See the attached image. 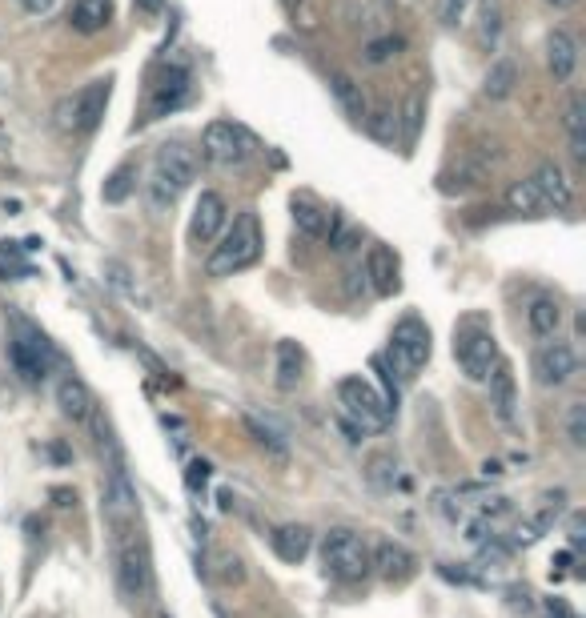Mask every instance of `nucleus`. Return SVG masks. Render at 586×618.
<instances>
[{"label":"nucleus","instance_id":"12","mask_svg":"<svg viewBox=\"0 0 586 618\" xmlns=\"http://www.w3.org/2000/svg\"><path fill=\"white\" fill-rule=\"evenodd\" d=\"M225 221H229L225 197H221L217 189H201V197H197V205H193V217H189V237H193L197 245H209V241L221 237Z\"/></svg>","mask_w":586,"mask_h":618},{"label":"nucleus","instance_id":"1","mask_svg":"<svg viewBox=\"0 0 586 618\" xmlns=\"http://www.w3.org/2000/svg\"><path fill=\"white\" fill-rule=\"evenodd\" d=\"M113 566H117V586L125 598L145 602L153 594V554L141 534V522L113 530Z\"/></svg>","mask_w":586,"mask_h":618},{"label":"nucleus","instance_id":"21","mask_svg":"<svg viewBox=\"0 0 586 618\" xmlns=\"http://www.w3.org/2000/svg\"><path fill=\"white\" fill-rule=\"evenodd\" d=\"M546 69H550L554 81H570L574 77V69H578V45H574V37L566 29H554L546 37Z\"/></svg>","mask_w":586,"mask_h":618},{"label":"nucleus","instance_id":"37","mask_svg":"<svg viewBox=\"0 0 586 618\" xmlns=\"http://www.w3.org/2000/svg\"><path fill=\"white\" fill-rule=\"evenodd\" d=\"M398 53H402V37H374V41H366V61L370 65H386Z\"/></svg>","mask_w":586,"mask_h":618},{"label":"nucleus","instance_id":"20","mask_svg":"<svg viewBox=\"0 0 586 618\" xmlns=\"http://www.w3.org/2000/svg\"><path fill=\"white\" fill-rule=\"evenodd\" d=\"M57 406H61V414H65L69 422H89V418L97 414V402H93L89 386H85L81 378H73V374L57 382Z\"/></svg>","mask_w":586,"mask_h":618},{"label":"nucleus","instance_id":"33","mask_svg":"<svg viewBox=\"0 0 586 618\" xmlns=\"http://www.w3.org/2000/svg\"><path fill=\"white\" fill-rule=\"evenodd\" d=\"M366 478H370V486H374V490L390 494V490H394V482H398V462H394L390 454H374V458L366 462Z\"/></svg>","mask_w":586,"mask_h":618},{"label":"nucleus","instance_id":"29","mask_svg":"<svg viewBox=\"0 0 586 618\" xmlns=\"http://www.w3.org/2000/svg\"><path fill=\"white\" fill-rule=\"evenodd\" d=\"M566 137H570V153L582 161L586 157V101H582V93H570V101H566Z\"/></svg>","mask_w":586,"mask_h":618},{"label":"nucleus","instance_id":"46","mask_svg":"<svg viewBox=\"0 0 586 618\" xmlns=\"http://www.w3.org/2000/svg\"><path fill=\"white\" fill-rule=\"evenodd\" d=\"M546 5H550L554 13H566V9H574V5H578V0H546Z\"/></svg>","mask_w":586,"mask_h":618},{"label":"nucleus","instance_id":"8","mask_svg":"<svg viewBox=\"0 0 586 618\" xmlns=\"http://www.w3.org/2000/svg\"><path fill=\"white\" fill-rule=\"evenodd\" d=\"M253 149H257L253 137H249L241 125H233V121H213V125H205V133H201V153H205L213 165H221V169H241V165L249 161Z\"/></svg>","mask_w":586,"mask_h":618},{"label":"nucleus","instance_id":"4","mask_svg":"<svg viewBox=\"0 0 586 618\" xmlns=\"http://www.w3.org/2000/svg\"><path fill=\"white\" fill-rule=\"evenodd\" d=\"M338 402H342V422L354 426L358 434H378L394 422V402L366 378H342Z\"/></svg>","mask_w":586,"mask_h":618},{"label":"nucleus","instance_id":"14","mask_svg":"<svg viewBox=\"0 0 586 618\" xmlns=\"http://www.w3.org/2000/svg\"><path fill=\"white\" fill-rule=\"evenodd\" d=\"M9 362H13V370L25 382H45L49 362H53V350H49L45 338H13L9 342Z\"/></svg>","mask_w":586,"mask_h":618},{"label":"nucleus","instance_id":"19","mask_svg":"<svg viewBox=\"0 0 586 618\" xmlns=\"http://www.w3.org/2000/svg\"><path fill=\"white\" fill-rule=\"evenodd\" d=\"M289 209H293V225H298V233H306L314 241H326L334 233V213L322 209L314 197H293Z\"/></svg>","mask_w":586,"mask_h":618},{"label":"nucleus","instance_id":"5","mask_svg":"<svg viewBox=\"0 0 586 618\" xmlns=\"http://www.w3.org/2000/svg\"><path fill=\"white\" fill-rule=\"evenodd\" d=\"M322 566L338 582H362L370 574V542L362 534L338 526L322 538Z\"/></svg>","mask_w":586,"mask_h":618},{"label":"nucleus","instance_id":"23","mask_svg":"<svg viewBox=\"0 0 586 618\" xmlns=\"http://www.w3.org/2000/svg\"><path fill=\"white\" fill-rule=\"evenodd\" d=\"M530 181H534V185H538V193L546 197L550 213H554V209H566V205L574 201V189H570L566 173H562L554 161H542V165H538V173H534Z\"/></svg>","mask_w":586,"mask_h":618},{"label":"nucleus","instance_id":"10","mask_svg":"<svg viewBox=\"0 0 586 618\" xmlns=\"http://www.w3.org/2000/svg\"><path fill=\"white\" fill-rule=\"evenodd\" d=\"M530 370H534V382L546 386V390H558L566 386L574 374H578V358L570 350V342H558V338H546L534 358H530Z\"/></svg>","mask_w":586,"mask_h":618},{"label":"nucleus","instance_id":"34","mask_svg":"<svg viewBox=\"0 0 586 618\" xmlns=\"http://www.w3.org/2000/svg\"><path fill=\"white\" fill-rule=\"evenodd\" d=\"M133 177H137V169H133V165H121V169H113V173H109V181H105V189H101V197H105L109 205L125 201V197L133 193Z\"/></svg>","mask_w":586,"mask_h":618},{"label":"nucleus","instance_id":"38","mask_svg":"<svg viewBox=\"0 0 586 618\" xmlns=\"http://www.w3.org/2000/svg\"><path fill=\"white\" fill-rule=\"evenodd\" d=\"M566 438H570L574 450L586 446V402H574V406L566 410Z\"/></svg>","mask_w":586,"mask_h":618},{"label":"nucleus","instance_id":"36","mask_svg":"<svg viewBox=\"0 0 586 618\" xmlns=\"http://www.w3.org/2000/svg\"><path fill=\"white\" fill-rule=\"evenodd\" d=\"M470 5H474V0H434V13H438V21H442L446 29H458V25L466 21Z\"/></svg>","mask_w":586,"mask_h":618},{"label":"nucleus","instance_id":"35","mask_svg":"<svg viewBox=\"0 0 586 618\" xmlns=\"http://www.w3.org/2000/svg\"><path fill=\"white\" fill-rule=\"evenodd\" d=\"M245 430H249V434H253V438L261 442V446H269V450H273L277 458H285V442H281V434H277L273 426H265L261 418H253V414H245Z\"/></svg>","mask_w":586,"mask_h":618},{"label":"nucleus","instance_id":"9","mask_svg":"<svg viewBox=\"0 0 586 618\" xmlns=\"http://www.w3.org/2000/svg\"><path fill=\"white\" fill-rule=\"evenodd\" d=\"M454 358H458V366H462V374H466L470 382H486L502 354H498V342H494L490 330H482V326H462V330L454 334Z\"/></svg>","mask_w":586,"mask_h":618},{"label":"nucleus","instance_id":"32","mask_svg":"<svg viewBox=\"0 0 586 618\" xmlns=\"http://www.w3.org/2000/svg\"><path fill=\"white\" fill-rule=\"evenodd\" d=\"M362 125H366V133H370L374 141H382V145H394V141H398V113H390V109L366 113Z\"/></svg>","mask_w":586,"mask_h":618},{"label":"nucleus","instance_id":"11","mask_svg":"<svg viewBox=\"0 0 586 618\" xmlns=\"http://www.w3.org/2000/svg\"><path fill=\"white\" fill-rule=\"evenodd\" d=\"M494 161H498V149H486V145H478V149L462 153V161H458V165H450V169L442 173V193H466V189L482 185V181L490 177Z\"/></svg>","mask_w":586,"mask_h":618},{"label":"nucleus","instance_id":"39","mask_svg":"<svg viewBox=\"0 0 586 618\" xmlns=\"http://www.w3.org/2000/svg\"><path fill=\"white\" fill-rule=\"evenodd\" d=\"M105 281H109L117 293L137 297V289H133V281H129V265H121V261H105Z\"/></svg>","mask_w":586,"mask_h":618},{"label":"nucleus","instance_id":"16","mask_svg":"<svg viewBox=\"0 0 586 618\" xmlns=\"http://www.w3.org/2000/svg\"><path fill=\"white\" fill-rule=\"evenodd\" d=\"M269 546H273V554H277L281 562L298 566V562L314 550V530H310V526H302V522H281V526H273Z\"/></svg>","mask_w":586,"mask_h":618},{"label":"nucleus","instance_id":"24","mask_svg":"<svg viewBox=\"0 0 586 618\" xmlns=\"http://www.w3.org/2000/svg\"><path fill=\"white\" fill-rule=\"evenodd\" d=\"M526 330L534 334V338H558V330H562V305L554 301V297H534L530 301V309H526Z\"/></svg>","mask_w":586,"mask_h":618},{"label":"nucleus","instance_id":"27","mask_svg":"<svg viewBox=\"0 0 586 618\" xmlns=\"http://www.w3.org/2000/svg\"><path fill=\"white\" fill-rule=\"evenodd\" d=\"M518 89V65L510 57H498L490 69H486V81H482V93L490 101H506L510 93Z\"/></svg>","mask_w":586,"mask_h":618},{"label":"nucleus","instance_id":"6","mask_svg":"<svg viewBox=\"0 0 586 618\" xmlns=\"http://www.w3.org/2000/svg\"><path fill=\"white\" fill-rule=\"evenodd\" d=\"M109 93H113V81L101 77V81H89L85 89H77L73 97H65L57 105V125L65 133H93L105 117V105H109Z\"/></svg>","mask_w":586,"mask_h":618},{"label":"nucleus","instance_id":"30","mask_svg":"<svg viewBox=\"0 0 586 618\" xmlns=\"http://www.w3.org/2000/svg\"><path fill=\"white\" fill-rule=\"evenodd\" d=\"M478 41L482 49H498L502 41V0H478Z\"/></svg>","mask_w":586,"mask_h":618},{"label":"nucleus","instance_id":"48","mask_svg":"<svg viewBox=\"0 0 586 618\" xmlns=\"http://www.w3.org/2000/svg\"><path fill=\"white\" fill-rule=\"evenodd\" d=\"M161 618H169V614H161Z\"/></svg>","mask_w":586,"mask_h":618},{"label":"nucleus","instance_id":"22","mask_svg":"<svg viewBox=\"0 0 586 618\" xmlns=\"http://www.w3.org/2000/svg\"><path fill=\"white\" fill-rule=\"evenodd\" d=\"M109 21H113V0H73V9H69V25L81 37L109 29Z\"/></svg>","mask_w":586,"mask_h":618},{"label":"nucleus","instance_id":"44","mask_svg":"<svg viewBox=\"0 0 586 618\" xmlns=\"http://www.w3.org/2000/svg\"><path fill=\"white\" fill-rule=\"evenodd\" d=\"M21 9H25V13H33V17H41V13H49V9H53V0H21Z\"/></svg>","mask_w":586,"mask_h":618},{"label":"nucleus","instance_id":"47","mask_svg":"<svg viewBox=\"0 0 586 618\" xmlns=\"http://www.w3.org/2000/svg\"><path fill=\"white\" fill-rule=\"evenodd\" d=\"M281 5H285V9H298V5H302V0H281Z\"/></svg>","mask_w":586,"mask_h":618},{"label":"nucleus","instance_id":"17","mask_svg":"<svg viewBox=\"0 0 586 618\" xmlns=\"http://www.w3.org/2000/svg\"><path fill=\"white\" fill-rule=\"evenodd\" d=\"M486 386H490V406H494V414L510 426L514 414H518V386H514V370H510L506 358H498V366L490 370Z\"/></svg>","mask_w":586,"mask_h":618},{"label":"nucleus","instance_id":"13","mask_svg":"<svg viewBox=\"0 0 586 618\" xmlns=\"http://www.w3.org/2000/svg\"><path fill=\"white\" fill-rule=\"evenodd\" d=\"M370 570H374L378 578H386V582H410V578L418 574V558H414V550H406L402 542L386 538V542L370 546Z\"/></svg>","mask_w":586,"mask_h":618},{"label":"nucleus","instance_id":"25","mask_svg":"<svg viewBox=\"0 0 586 618\" xmlns=\"http://www.w3.org/2000/svg\"><path fill=\"white\" fill-rule=\"evenodd\" d=\"M273 370H277V390H298L302 374H306V354L298 342H277L273 354Z\"/></svg>","mask_w":586,"mask_h":618},{"label":"nucleus","instance_id":"2","mask_svg":"<svg viewBox=\"0 0 586 618\" xmlns=\"http://www.w3.org/2000/svg\"><path fill=\"white\" fill-rule=\"evenodd\" d=\"M261 245H265V237H261V221H257V213H241V217H233V225L221 229V241L213 245L209 261H205L209 277H233V273L257 265Z\"/></svg>","mask_w":586,"mask_h":618},{"label":"nucleus","instance_id":"28","mask_svg":"<svg viewBox=\"0 0 586 618\" xmlns=\"http://www.w3.org/2000/svg\"><path fill=\"white\" fill-rule=\"evenodd\" d=\"M506 205H510L514 213H526V217H542V213H550L546 197L538 193V185H534L530 177H522V181H514V185L506 189Z\"/></svg>","mask_w":586,"mask_h":618},{"label":"nucleus","instance_id":"45","mask_svg":"<svg viewBox=\"0 0 586 618\" xmlns=\"http://www.w3.org/2000/svg\"><path fill=\"white\" fill-rule=\"evenodd\" d=\"M570 542H574V546L582 542V514H574V518H570Z\"/></svg>","mask_w":586,"mask_h":618},{"label":"nucleus","instance_id":"7","mask_svg":"<svg viewBox=\"0 0 586 618\" xmlns=\"http://www.w3.org/2000/svg\"><path fill=\"white\" fill-rule=\"evenodd\" d=\"M386 362L402 374V378H414L426 362H430V330L422 318H402L390 334V354Z\"/></svg>","mask_w":586,"mask_h":618},{"label":"nucleus","instance_id":"40","mask_svg":"<svg viewBox=\"0 0 586 618\" xmlns=\"http://www.w3.org/2000/svg\"><path fill=\"white\" fill-rule=\"evenodd\" d=\"M205 482H209V462L193 458V462L185 466V486H189V490H205Z\"/></svg>","mask_w":586,"mask_h":618},{"label":"nucleus","instance_id":"41","mask_svg":"<svg viewBox=\"0 0 586 618\" xmlns=\"http://www.w3.org/2000/svg\"><path fill=\"white\" fill-rule=\"evenodd\" d=\"M221 582H241L245 578V570H241V558L237 554H221Z\"/></svg>","mask_w":586,"mask_h":618},{"label":"nucleus","instance_id":"15","mask_svg":"<svg viewBox=\"0 0 586 618\" xmlns=\"http://www.w3.org/2000/svg\"><path fill=\"white\" fill-rule=\"evenodd\" d=\"M189 69L185 65H169L161 77H157V85H153V97H149V117H165V113H173L177 105H185V97H189Z\"/></svg>","mask_w":586,"mask_h":618},{"label":"nucleus","instance_id":"42","mask_svg":"<svg viewBox=\"0 0 586 618\" xmlns=\"http://www.w3.org/2000/svg\"><path fill=\"white\" fill-rule=\"evenodd\" d=\"M538 530H542L538 522H526V526L514 530V542H518V546H530V542H538Z\"/></svg>","mask_w":586,"mask_h":618},{"label":"nucleus","instance_id":"26","mask_svg":"<svg viewBox=\"0 0 586 618\" xmlns=\"http://www.w3.org/2000/svg\"><path fill=\"white\" fill-rule=\"evenodd\" d=\"M330 93H334V101L342 105V113H346L350 121H358V125H362V117H366V97H362V85H358L350 73H330Z\"/></svg>","mask_w":586,"mask_h":618},{"label":"nucleus","instance_id":"31","mask_svg":"<svg viewBox=\"0 0 586 618\" xmlns=\"http://www.w3.org/2000/svg\"><path fill=\"white\" fill-rule=\"evenodd\" d=\"M422 117H426V105H422L418 93H410V97H406V109L398 113V141H402L406 149L418 141V133H422Z\"/></svg>","mask_w":586,"mask_h":618},{"label":"nucleus","instance_id":"43","mask_svg":"<svg viewBox=\"0 0 586 618\" xmlns=\"http://www.w3.org/2000/svg\"><path fill=\"white\" fill-rule=\"evenodd\" d=\"M133 5H137L141 17H157V13L165 9V0H133Z\"/></svg>","mask_w":586,"mask_h":618},{"label":"nucleus","instance_id":"3","mask_svg":"<svg viewBox=\"0 0 586 618\" xmlns=\"http://www.w3.org/2000/svg\"><path fill=\"white\" fill-rule=\"evenodd\" d=\"M193 181H197V153L185 149V145H161L157 157H153L149 181H145L149 205L153 209H169Z\"/></svg>","mask_w":586,"mask_h":618},{"label":"nucleus","instance_id":"18","mask_svg":"<svg viewBox=\"0 0 586 618\" xmlns=\"http://www.w3.org/2000/svg\"><path fill=\"white\" fill-rule=\"evenodd\" d=\"M366 277H370L374 293H382V297L398 293L402 277H398V257H394L390 245H370L366 249Z\"/></svg>","mask_w":586,"mask_h":618}]
</instances>
